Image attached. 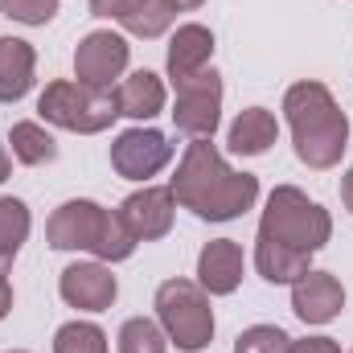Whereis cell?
<instances>
[{"label":"cell","mask_w":353,"mask_h":353,"mask_svg":"<svg viewBox=\"0 0 353 353\" xmlns=\"http://www.w3.org/2000/svg\"><path fill=\"white\" fill-rule=\"evenodd\" d=\"M173 197L201 222H230L259 201V176L234 173L210 140H193L176 165Z\"/></svg>","instance_id":"cell-1"},{"label":"cell","mask_w":353,"mask_h":353,"mask_svg":"<svg viewBox=\"0 0 353 353\" xmlns=\"http://www.w3.org/2000/svg\"><path fill=\"white\" fill-rule=\"evenodd\" d=\"M119 353H169V337L157 321L148 316H132L119 329Z\"/></svg>","instance_id":"cell-21"},{"label":"cell","mask_w":353,"mask_h":353,"mask_svg":"<svg viewBox=\"0 0 353 353\" xmlns=\"http://www.w3.org/2000/svg\"><path fill=\"white\" fill-rule=\"evenodd\" d=\"M148 4H152V0H90V12L103 17V21H119V25L128 29Z\"/></svg>","instance_id":"cell-25"},{"label":"cell","mask_w":353,"mask_h":353,"mask_svg":"<svg viewBox=\"0 0 353 353\" xmlns=\"http://www.w3.org/2000/svg\"><path fill=\"white\" fill-rule=\"evenodd\" d=\"M275 140H279V123H275V115L263 111V107H247L230 123V136H226L230 152H239V157H263Z\"/></svg>","instance_id":"cell-17"},{"label":"cell","mask_w":353,"mask_h":353,"mask_svg":"<svg viewBox=\"0 0 353 353\" xmlns=\"http://www.w3.org/2000/svg\"><path fill=\"white\" fill-rule=\"evenodd\" d=\"M243 247L234 239H214L197 255V283L210 296H230L243 283Z\"/></svg>","instance_id":"cell-13"},{"label":"cell","mask_w":353,"mask_h":353,"mask_svg":"<svg viewBox=\"0 0 353 353\" xmlns=\"http://www.w3.org/2000/svg\"><path fill=\"white\" fill-rule=\"evenodd\" d=\"M341 201H345V210L353 214V169L341 176Z\"/></svg>","instance_id":"cell-29"},{"label":"cell","mask_w":353,"mask_h":353,"mask_svg":"<svg viewBox=\"0 0 353 353\" xmlns=\"http://www.w3.org/2000/svg\"><path fill=\"white\" fill-rule=\"evenodd\" d=\"M161 4H165L169 12H193V8H201L205 0H161Z\"/></svg>","instance_id":"cell-28"},{"label":"cell","mask_w":353,"mask_h":353,"mask_svg":"<svg viewBox=\"0 0 353 353\" xmlns=\"http://www.w3.org/2000/svg\"><path fill=\"white\" fill-rule=\"evenodd\" d=\"M173 103V123L176 132L193 136V140H210L218 119H222V74L218 70H197L193 79H181Z\"/></svg>","instance_id":"cell-6"},{"label":"cell","mask_w":353,"mask_h":353,"mask_svg":"<svg viewBox=\"0 0 353 353\" xmlns=\"http://www.w3.org/2000/svg\"><path fill=\"white\" fill-rule=\"evenodd\" d=\"M234 353H292V337L275 325H251L247 333H239Z\"/></svg>","instance_id":"cell-23"},{"label":"cell","mask_w":353,"mask_h":353,"mask_svg":"<svg viewBox=\"0 0 353 353\" xmlns=\"http://www.w3.org/2000/svg\"><path fill=\"white\" fill-rule=\"evenodd\" d=\"M312 255H300V251H288L279 243H267V239H255V267L267 283H296L304 271H312Z\"/></svg>","instance_id":"cell-18"},{"label":"cell","mask_w":353,"mask_h":353,"mask_svg":"<svg viewBox=\"0 0 353 353\" xmlns=\"http://www.w3.org/2000/svg\"><path fill=\"white\" fill-rule=\"evenodd\" d=\"M58 292L79 312H107L119 296V283L103 263H70L58 279Z\"/></svg>","instance_id":"cell-11"},{"label":"cell","mask_w":353,"mask_h":353,"mask_svg":"<svg viewBox=\"0 0 353 353\" xmlns=\"http://www.w3.org/2000/svg\"><path fill=\"white\" fill-rule=\"evenodd\" d=\"M29 226H33V218H29V205L21 197H0V275L12 267L17 251L25 247Z\"/></svg>","instance_id":"cell-19"},{"label":"cell","mask_w":353,"mask_h":353,"mask_svg":"<svg viewBox=\"0 0 353 353\" xmlns=\"http://www.w3.org/2000/svg\"><path fill=\"white\" fill-rule=\"evenodd\" d=\"M128 41L111 29H94L79 41L74 50V74L83 87H94V90H111V83L128 70Z\"/></svg>","instance_id":"cell-9"},{"label":"cell","mask_w":353,"mask_h":353,"mask_svg":"<svg viewBox=\"0 0 353 353\" xmlns=\"http://www.w3.org/2000/svg\"><path fill=\"white\" fill-rule=\"evenodd\" d=\"M37 115L46 123H54V128L94 136V132H107L119 111H115V94L111 90H94V87H83V83H70V79H58V83H50L41 90Z\"/></svg>","instance_id":"cell-5"},{"label":"cell","mask_w":353,"mask_h":353,"mask_svg":"<svg viewBox=\"0 0 353 353\" xmlns=\"http://www.w3.org/2000/svg\"><path fill=\"white\" fill-rule=\"evenodd\" d=\"M255 239L279 243V247L300 251V255H316L333 239V218H329V210L308 201V193H300L296 185H275Z\"/></svg>","instance_id":"cell-3"},{"label":"cell","mask_w":353,"mask_h":353,"mask_svg":"<svg viewBox=\"0 0 353 353\" xmlns=\"http://www.w3.org/2000/svg\"><path fill=\"white\" fill-rule=\"evenodd\" d=\"M8 353H25V350H8Z\"/></svg>","instance_id":"cell-31"},{"label":"cell","mask_w":353,"mask_h":353,"mask_svg":"<svg viewBox=\"0 0 353 353\" xmlns=\"http://www.w3.org/2000/svg\"><path fill=\"white\" fill-rule=\"evenodd\" d=\"M8 144H12V157H17L21 165H29V169L58 161V140H54V136L41 128V123H33V119H21V123H12V136H8Z\"/></svg>","instance_id":"cell-20"},{"label":"cell","mask_w":353,"mask_h":353,"mask_svg":"<svg viewBox=\"0 0 353 353\" xmlns=\"http://www.w3.org/2000/svg\"><path fill=\"white\" fill-rule=\"evenodd\" d=\"M54 353H107V333L90 321H70L54 333Z\"/></svg>","instance_id":"cell-22"},{"label":"cell","mask_w":353,"mask_h":353,"mask_svg":"<svg viewBox=\"0 0 353 353\" xmlns=\"http://www.w3.org/2000/svg\"><path fill=\"white\" fill-rule=\"evenodd\" d=\"M350 353H353V350H350Z\"/></svg>","instance_id":"cell-32"},{"label":"cell","mask_w":353,"mask_h":353,"mask_svg":"<svg viewBox=\"0 0 353 353\" xmlns=\"http://www.w3.org/2000/svg\"><path fill=\"white\" fill-rule=\"evenodd\" d=\"M0 12L21 25H50L58 12V0H0Z\"/></svg>","instance_id":"cell-24"},{"label":"cell","mask_w":353,"mask_h":353,"mask_svg":"<svg viewBox=\"0 0 353 353\" xmlns=\"http://www.w3.org/2000/svg\"><path fill=\"white\" fill-rule=\"evenodd\" d=\"M292 353H341L333 337H308V341H292Z\"/></svg>","instance_id":"cell-26"},{"label":"cell","mask_w":353,"mask_h":353,"mask_svg":"<svg viewBox=\"0 0 353 353\" xmlns=\"http://www.w3.org/2000/svg\"><path fill=\"white\" fill-rule=\"evenodd\" d=\"M37 54L21 37H0V103H17L33 87Z\"/></svg>","instance_id":"cell-16"},{"label":"cell","mask_w":353,"mask_h":353,"mask_svg":"<svg viewBox=\"0 0 353 353\" xmlns=\"http://www.w3.org/2000/svg\"><path fill=\"white\" fill-rule=\"evenodd\" d=\"M107 222H111V214L103 210V205H94L87 197H79V201H66V205H58L54 214H50V222H46V243L54 247V251H99V243H103V234H107Z\"/></svg>","instance_id":"cell-7"},{"label":"cell","mask_w":353,"mask_h":353,"mask_svg":"<svg viewBox=\"0 0 353 353\" xmlns=\"http://www.w3.org/2000/svg\"><path fill=\"white\" fill-rule=\"evenodd\" d=\"M173 214H176L173 189H157V185H144L140 193H132V197L119 205V218H123V226L136 234V243L165 239V234L173 230Z\"/></svg>","instance_id":"cell-10"},{"label":"cell","mask_w":353,"mask_h":353,"mask_svg":"<svg viewBox=\"0 0 353 353\" xmlns=\"http://www.w3.org/2000/svg\"><path fill=\"white\" fill-rule=\"evenodd\" d=\"M173 157V144L157 128H128L111 144V169L128 181H148L157 176Z\"/></svg>","instance_id":"cell-8"},{"label":"cell","mask_w":353,"mask_h":353,"mask_svg":"<svg viewBox=\"0 0 353 353\" xmlns=\"http://www.w3.org/2000/svg\"><path fill=\"white\" fill-rule=\"evenodd\" d=\"M283 111L292 123V144L296 157L308 169H333L345 157L350 144V119L337 107V99L329 94L325 83H296L283 94Z\"/></svg>","instance_id":"cell-2"},{"label":"cell","mask_w":353,"mask_h":353,"mask_svg":"<svg viewBox=\"0 0 353 353\" xmlns=\"http://www.w3.org/2000/svg\"><path fill=\"white\" fill-rule=\"evenodd\" d=\"M157 321L181 353H201L214 341L210 292L193 279H165L157 288Z\"/></svg>","instance_id":"cell-4"},{"label":"cell","mask_w":353,"mask_h":353,"mask_svg":"<svg viewBox=\"0 0 353 353\" xmlns=\"http://www.w3.org/2000/svg\"><path fill=\"white\" fill-rule=\"evenodd\" d=\"M111 94H115V111L128 115V119H152V115L165 111V83H161V74H152V70L128 74Z\"/></svg>","instance_id":"cell-15"},{"label":"cell","mask_w":353,"mask_h":353,"mask_svg":"<svg viewBox=\"0 0 353 353\" xmlns=\"http://www.w3.org/2000/svg\"><path fill=\"white\" fill-rule=\"evenodd\" d=\"M8 169H12V161H8V152L0 148V181H8Z\"/></svg>","instance_id":"cell-30"},{"label":"cell","mask_w":353,"mask_h":353,"mask_svg":"<svg viewBox=\"0 0 353 353\" xmlns=\"http://www.w3.org/2000/svg\"><path fill=\"white\" fill-rule=\"evenodd\" d=\"M214 58V33L205 25H181L169 41V54H165V66H169V79H193L197 70H205Z\"/></svg>","instance_id":"cell-14"},{"label":"cell","mask_w":353,"mask_h":353,"mask_svg":"<svg viewBox=\"0 0 353 353\" xmlns=\"http://www.w3.org/2000/svg\"><path fill=\"white\" fill-rule=\"evenodd\" d=\"M12 312V288H8V279L0 275V321Z\"/></svg>","instance_id":"cell-27"},{"label":"cell","mask_w":353,"mask_h":353,"mask_svg":"<svg viewBox=\"0 0 353 353\" xmlns=\"http://www.w3.org/2000/svg\"><path fill=\"white\" fill-rule=\"evenodd\" d=\"M345 308V288L329 271H304L292 283V312L304 325H329Z\"/></svg>","instance_id":"cell-12"}]
</instances>
